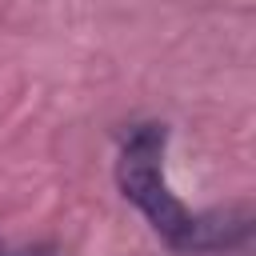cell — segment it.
Wrapping results in <instances>:
<instances>
[{
  "mask_svg": "<svg viewBox=\"0 0 256 256\" xmlns=\"http://www.w3.org/2000/svg\"><path fill=\"white\" fill-rule=\"evenodd\" d=\"M164 144H168L164 124H140L124 136L120 156H116V184L124 200L148 220V228L172 252L204 256V252H224V248L244 244L252 232V212L244 204L208 208V212L188 208L168 184Z\"/></svg>",
  "mask_w": 256,
  "mask_h": 256,
  "instance_id": "6da1fadb",
  "label": "cell"
}]
</instances>
